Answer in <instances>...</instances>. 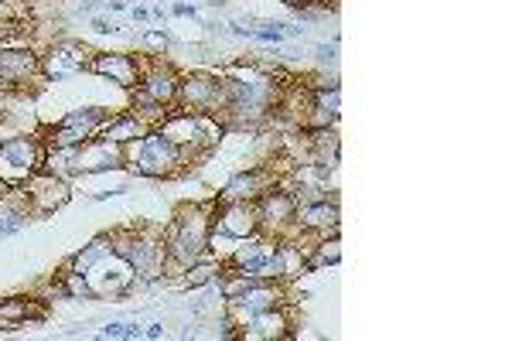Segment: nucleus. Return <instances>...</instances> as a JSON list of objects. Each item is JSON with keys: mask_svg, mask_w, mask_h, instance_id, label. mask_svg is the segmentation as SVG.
Wrapping results in <instances>:
<instances>
[{"mask_svg": "<svg viewBox=\"0 0 512 341\" xmlns=\"http://www.w3.org/2000/svg\"><path fill=\"white\" fill-rule=\"evenodd\" d=\"M212 215H216V198L212 202H192L181 205L175 219L164 226V253H168L171 270H188L192 263L209 256V236H212Z\"/></svg>", "mask_w": 512, "mask_h": 341, "instance_id": "nucleus-2", "label": "nucleus"}, {"mask_svg": "<svg viewBox=\"0 0 512 341\" xmlns=\"http://www.w3.org/2000/svg\"><path fill=\"white\" fill-rule=\"evenodd\" d=\"M45 168V140L18 133V137H0V178L7 188H18L35 171Z\"/></svg>", "mask_w": 512, "mask_h": 341, "instance_id": "nucleus-6", "label": "nucleus"}, {"mask_svg": "<svg viewBox=\"0 0 512 341\" xmlns=\"http://www.w3.org/2000/svg\"><path fill=\"white\" fill-rule=\"evenodd\" d=\"M219 76L226 82V106H222V123L226 127H260L277 113L284 82L270 69H263L256 62H236Z\"/></svg>", "mask_w": 512, "mask_h": 341, "instance_id": "nucleus-1", "label": "nucleus"}, {"mask_svg": "<svg viewBox=\"0 0 512 341\" xmlns=\"http://www.w3.org/2000/svg\"><path fill=\"white\" fill-rule=\"evenodd\" d=\"M171 14H175V18H198V7L195 4H175L171 7Z\"/></svg>", "mask_w": 512, "mask_h": 341, "instance_id": "nucleus-33", "label": "nucleus"}, {"mask_svg": "<svg viewBox=\"0 0 512 341\" xmlns=\"http://www.w3.org/2000/svg\"><path fill=\"white\" fill-rule=\"evenodd\" d=\"M219 273H222V260L216 263V260H212V256H205V260L192 263V266H188V270H181V280H178V284L185 287V290H198V287L216 284Z\"/></svg>", "mask_w": 512, "mask_h": 341, "instance_id": "nucleus-25", "label": "nucleus"}, {"mask_svg": "<svg viewBox=\"0 0 512 341\" xmlns=\"http://www.w3.org/2000/svg\"><path fill=\"white\" fill-rule=\"evenodd\" d=\"M45 318V304L38 297H0V328L14 331L21 324Z\"/></svg>", "mask_w": 512, "mask_h": 341, "instance_id": "nucleus-22", "label": "nucleus"}, {"mask_svg": "<svg viewBox=\"0 0 512 341\" xmlns=\"http://www.w3.org/2000/svg\"><path fill=\"white\" fill-rule=\"evenodd\" d=\"M86 284H89L93 301H123V297H130L140 287V280H137L134 266L113 249V253H106L103 260H96L89 266Z\"/></svg>", "mask_w": 512, "mask_h": 341, "instance_id": "nucleus-7", "label": "nucleus"}, {"mask_svg": "<svg viewBox=\"0 0 512 341\" xmlns=\"http://www.w3.org/2000/svg\"><path fill=\"white\" fill-rule=\"evenodd\" d=\"M31 212H28V202L21 198L18 188H11L4 198H0V239H11L28 226Z\"/></svg>", "mask_w": 512, "mask_h": 341, "instance_id": "nucleus-24", "label": "nucleus"}, {"mask_svg": "<svg viewBox=\"0 0 512 341\" xmlns=\"http://www.w3.org/2000/svg\"><path fill=\"white\" fill-rule=\"evenodd\" d=\"M342 226V209H338V198H318V202L297 205V232L301 236H335Z\"/></svg>", "mask_w": 512, "mask_h": 341, "instance_id": "nucleus-18", "label": "nucleus"}, {"mask_svg": "<svg viewBox=\"0 0 512 341\" xmlns=\"http://www.w3.org/2000/svg\"><path fill=\"white\" fill-rule=\"evenodd\" d=\"M294 324H291V314H287V304L280 307H270V311H260L253 314L250 321H243L236 328V338H246V341H287L294 335Z\"/></svg>", "mask_w": 512, "mask_h": 341, "instance_id": "nucleus-20", "label": "nucleus"}, {"mask_svg": "<svg viewBox=\"0 0 512 341\" xmlns=\"http://www.w3.org/2000/svg\"><path fill=\"white\" fill-rule=\"evenodd\" d=\"M7 191H11V188H7V181H4V178H0V198H4V195H7Z\"/></svg>", "mask_w": 512, "mask_h": 341, "instance_id": "nucleus-37", "label": "nucleus"}, {"mask_svg": "<svg viewBox=\"0 0 512 341\" xmlns=\"http://www.w3.org/2000/svg\"><path fill=\"white\" fill-rule=\"evenodd\" d=\"M89 28H93L96 35H120V24L110 21V18H93L89 21Z\"/></svg>", "mask_w": 512, "mask_h": 341, "instance_id": "nucleus-32", "label": "nucleus"}, {"mask_svg": "<svg viewBox=\"0 0 512 341\" xmlns=\"http://www.w3.org/2000/svg\"><path fill=\"white\" fill-rule=\"evenodd\" d=\"M130 18L140 21V24H147V21H151V11H147V7H130Z\"/></svg>", "mask_w": 512, "mask_h": 341, "instance_id": "nucleus-35", "label": "nucleus"}, {"mask_svg": "<svg viewBox=\"0 0 512 341\" xmlns=\"http://www.w3.org/2000/svg\"><path fill=\"white\" fill-rule=\"evenodd\" d=\"M7 4H18V0H7Z\"/></svg>", "mask_w": 512, "mask_h": 341, "instance_id": "nucleus-38", "label": "nucleus"}, {"mask_svg": "<svg viewBox=\"0 0 512 341\" xmlns=\"http://www.w3.org/2000/svg\"><path fill=\"white\" fill-rule=\"evenodd\" d=\"M168 45H171V38H168V31H164V28H147L144 35H140V48H144L147 55H154V58H161L164 52H168Z\"/></svg>", "mask_w": 512, "mask_h": 341, "instance_id": "nucleus-29", "label": "nucleus"}, {"mask_svg": "<svg viewBox=\"0 0 512 341\" xmlns=\"http://www.w3.org/2000/svg\"><path fill=\"white\" fill-rule=\"evenodd\" d=\"M178 72L171 69L164 58H144V69H140V82L137 89L144 96H151L154 103H161L164 110H175V99H178Z\"/></svg>", "mask_w": 512, "mask_h": 341, "instance_id": "nucleus-17", "label": "nucleus"}, {"mask_svg": "<svg viewBox=\"0 0 512 341\" xmlns=\"http://www.w3.org/2000/svg\"><path fill=\"white\" fill-rule=\"evenodd\" d=\"M280 304H287L284 284H280V280H260V277H253L250 284L239 290V294L226 297V318L239 328V324L250 321L253 314L270 311V307H280Z\"/></svg>", "mask_w": 512, "mask_h": 341, "instance_id": "nucleus-12", "label": "nucleus"}, {"mask_svg": "<svg viewBox=\"0 0 512 341\" xmlns=\"http://www.w3.org/2000/svg\"><path fill=\"white\" fill-rule=\"evenodd\" d=\"M144 338H164V324H161V321L147 324V328H144Z\"/></svg>", "mask_w": 512, "mask_h": 341, "instance_id": "nucleus-34", "label": "nucleus"}, {"mask_svg": "<svg viewBox=\"0 0 512 341\" xmlns=\"http://www.w3.org/2000/svg\"><path fill=\"white\" fill-rule=\"evenodd\" d=\"M93 48H86L82 41H55L45 55H41V79L48 82H65L79 72H89V62H93Z\"/></svg>", "mask_w": 512, "mask_h": 341, "instance_id": "nucleus-13", "label": "nucleus"}, {"mask_svg": "<svg viewBox=\"0 0 512 341\" xmlns=\"http://www.w3.org/2000/svg\"><path fill=\"white\" fill-rule=\"evenodd\" d=\"M158 130L171 140V144L178 147L181 154H185L188 164H195V161H202V157L219 144V137L229 127L219 120V116L188 113V110H178V106H175V110H171L158 123Z\"/></svg>", "mask_w": 512, "mask_h": 341, "instance_id": "nucleus-3", "label": "nucleus"}, {"mask_svg": "<svg viewBox=\"0 0 512 341\" xmlns=\"http://www.w3.org/2000/svg\"><path fill=\"white\" fill-rule=\"evenodd\" d=\"M147 130H151V127H147V123L140 120L134 110H123V113H113L110 120L103 123L99 137H106V140H113V144L127 147V144H134V140L144 137Z\"/></svg>", "mask_w": 512, "mask_h": 341, "instance_id": "nucleus-23", "label": "nucleus"}, {"mask_svg": "<svg viewBox=\"0 0 512 341\" xmlns=\"http://www.w3.org/2000/svg\"><path fill=\"white\" fill-rule=\"evenodd\" d=\"M274 185H280L274 164H256V168L233 174V178L226 181V188L216 195V202H260Z\"/></svg>", "mask_w": 512, "mask_h": 341, "instance_id": "nucleus-16", "label": "nucleus"}, {"mask_svg": "<svg viewBox=\"0 0 512 341\" xmlns=\"http://www.w3.org/2000/svg\"><path fill=\"white\" fill-rule=\"evenodd\" d=\"M110 110L103 106H79V110H69L55 127H48L45 133V147H79L86 140H93L103 123L110 120Z\"/></svg>", "mask_w": 512, "mask_h": 341, "instance_id": "nucleus-11", "label": "nucleus"}, {"mask_svg": "<svg viewBox=\"0 0 512 341\" xmlns=\"http://www.w3.org/2000/svg\"><path fill=\"white\" fill-rule=\"evenodd\" d=\"M140 69H144V58H134L127 52H96L93 62H89V72L99 79H110L113 86L120 89H137L140 82Z\"/></svg>", "mask_w": 512, "mask_h": 341, "instance_id": "nucleus-19", "label": "nucleus"}, {"mask_svg": "<svg viewBox=\"0 0 512 341\" xmlns=\"http://www.w3.org/2000/svg\"><path fill=\"white\" fill-rule=\"evenodd\" d=\"M103 338L113 341H140L144 338V328L137 321H106L103 324Z\"/></svg>", "mask_w": 512, "mask_h": 341, "instance_id": "nucleus-28", "label": "nucleus"}, {"mask_svg": "<svg viewBox=\"0 0 512 341\" xmlns=\"http://www.w3.org/2000/svg\"><path fill=\"white\" fill-rule=\"evenodd\" d=\"M212 232L243 243L250 236H260V215H256V202H216V215H212Z\"/></svg>", "mask_w": 512, "mask_h": 341, "instance_id": "nucleus-15", "label": "nucleus"}, {"mask_svg": "<svg viewBox=\"0 0 512 341\" xmlns=\"http://www.w3.org/2000/svg\"><path fill=\"white\" fill-rule=\"evenodd\" d=\"M175 106L188 113H205V116H219L222 120L226 82H222V76H212V72H185V76L178 79Z\"/></svg>", "mask_w": 512, "mask_h": 341, "instance_id": "nucleus-8", "label": "nucleus"}, {"mask_svg": "<svg viewBox=\"0 0 512 341\" xmlns=\"http://www.w3.org/2000/svg\"><path fill=\"white\" fill-rule=\"evenodd\" d=\"M253 38L256 41H267V45H280V41L287 38V24L263 21V24H256V28H253Z\"/></svg>", "mask_w": 512, "mask_h": 341, "instance_id": "nucleus-30", "label": "nucleus"}, {"mask_svg": "<svg viewBox=\"0 0 512 341\" xmlns=\"http://www.w3.org/2000/svg\"><path fill=\"white\" fill-rule=\"evenodd\" d=\"M256 215H260V236L294 239V243L301 239V232H297V198L284 185H274L256 202Z\"/></svg>", "mask_w": 512, "mask_h": 341, "instance_id": "nucleus-9", "label": "nucleus"}, {"mask_svg": "<svg viewBox=\"0 0 512 341\" xmlns=\"http://www.w3.org/2000/svg\"><path fill=\"white\" fill-rule=\"evenodd\" d=\"M35 79H41V55L35 48L0 41V86H7L11 93H21Z\"/></svg>", "mask_w": 512, "mask_h": 341, "instance_id": "nucleus-14", "label": "nucleus"}, {"mask_svg": "<svg viewBox=\"0 0 512 341\" xmlns=\"http://www.w3.org/2000/svg\"><path fill=\"white\" fill-rule=\"evenodd\" d=\"M106 253H113V236H96V239H89V243L82 246L79 253L69 260V270H76V273H82V277H86L89 266H93L96 260H103Z\"/></svg>", "mask_w": 512, "mask_h": 341, "instance_id": "nucleus-26", "label": "nucleus"}, {"mask_svg": "<svg viewBox=\"0 0 512 341\" xmlns=\"http://www.w3.org/2000/svg\"><path fill=\"white\" fill-rule=\"evenodd\" d=\"M280 4L294 7V11H304V7H311V4H315V0H280Z\"/></svg>", "mask_w": 512, "mask_h": 341, "instance_id": "nucleus-36", "label": "nucleus"}, {"mask_svg": "<svg viewBox=\"0 0 512 341\" xmlns=\"http://www.w3.org/2000/svg\"><path fill=\"white\" fill-rule=\"evenodd\" d=\"M127 164L140 178H151V181H171L188 171L185 154H181L158 127L147 130L134 144H127Z\"/></svg>", "mask_w": 512, "mask_h": 341, "instance_id": "nucleus-5", "label": "nucleus"}, {"mask_svg": "<svg viewBox=\"0 0 512 341\" xmlns=\"http://www.w3.org/2000/svg\"><path fill=\"white\" fill-rule=\"evenodd\" d=\"M342 260V243L335 236H318L315 246H308V270H318V266H335Z\"/></svg>", "mask_w": 512, "mask_h": 341, "instance_id": "nucleus-27", "label": "nucleus"}, {"mask_svg": "<svg viewBox=\"0 0 512 341\" xmlns=\"http://www.w3.org/2000/svg\"><path fill=\"white\" fill-rule=\"evenodd\" d=\"M21 198L28 202V212L31 219H45V215H55L59 209H65L72 198L69 191V178H59V174H52L48 168H41L31 174L24 185H18Z\"/></svg>", "mask_w": 512, "mask_h": 341, "instance_id": "nucleus-10", "label": "nucleus"}, {"mask_svg": "<svg viewBox=\"0 0 512 341\" xmlns=\"http://www.w3.org/2000/svg\"><path fill=\"white\" fill-rule=\"evenodd\" d=\"M315 58L321 65V72L335 69L338 65V41H321V45H315Z\"/></svg>", "mask_w": 512, "mask_h": 341, "instance_id": "nucleus-31", "label": "nucleus"}, {"mask_svg": "<svg viewBox=\"0 0 512 341\" xmlns=\"http://www.w3.org/2000/svg\"><path fill=\"white\" fill-rule=\"evenodd\" d=\"M304 151H308L311 164H321V168L335 171L338 168V154H342V140H338L335 127H315V130H304Z\"/></svg>", "mask_w": 512, "mask_h": 341, "instance_id": "nucleus-21", "label": "nucleus"}, {"mask_svg": "<svg viewBox=\"0 0 512 341\" xmlns=\"http://www.w3.org/2000/svg\"><path fill=\"white\" fill-rule=\"evenodd\" d=\"M113 249L134 266L140 284H154L164 277L168 270V253H164V229L154 226H134V229H120L110 232Z\"/></svg>", "mask_w": 512, "mask_h": 341, "instance_id": "nucleus-4", "label": "nucleus"}]
</instances>
